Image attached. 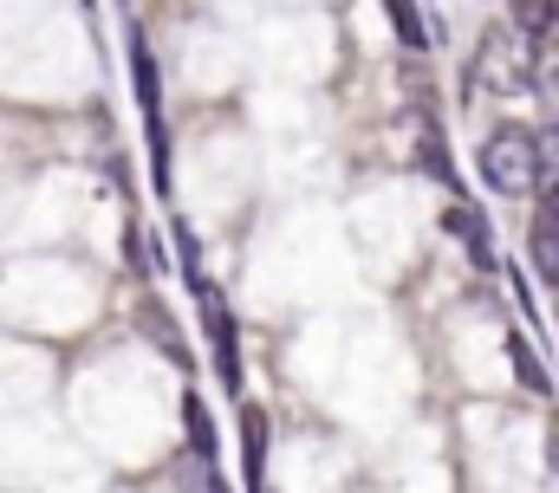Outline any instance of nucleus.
I'll use <instances>...</instances> for the list:
<instances>
[{
  "label": "nucleus",
  "mask_w": 559,
  "mask_h": 493,
  "mask_svg": "<svg viewBox=\"0 0 559 493\" xmlns=\"http://www.w3.org/2000/svg\"><path fill=\"white\" fill-rule=\"evenodd\" d=\"M508 364H514V383L527 396H554V370L540 364V351L527 345V332H508Z\"/></svg>",
  "instance_id": "9"
},
{
  "label": "nucleus",
  "mask_w": 559,
  "mask_h": 493,
  "mask_svg": "<svg viewBox=\"0 0 559 493\" xmlns=\"http://www.w3.org/2000/svg\"><path fill=\"white\" fill-rule=\"evenodd\" d=\"M514 26L534 39V52H547V39L559 26V0H514Z\"/></svg>",
  "instance_id": "11"
},
{
  "label": "nucleus",
  "mask_w": 559,
  "mask_h": 493,
  "mask_svg": "<svg viewBox=\"0 0 559 493\" xmlns=\"http://www.w3.org/2000/svg\"><path fill=\"white\" fill-rule=\"evenodd\" d=\"M182 429H189V455H195V468H202V474H222V442H215V422H209L202 396L182 402Z\"/></svg>",
  "instance_id": "8"
},
{
  "label": "nucleus",
  "mask_w": 559,
  "mask_h": 493,
  "mask_svg": "<svg viewBox=\"0 0 559 493\" xmlns=\"http://www.w3.org/2000/svg\"><path fill=\"white\" fill-rule=\"evenodd\" d=\"M442 228L455 235V241H468V266H481V273H495L501 260H495V235H488V221L475 215V208H449L442 215Z\"/></svg>",
  "instance_id": "7"
},
{
  "label": "nucleus",
  "mask_w": 559,
  "mask_h": 493,
  "mask_svg": "<svg viewBox=\"0 0 559 493\" xmlns=\"http://www.w3.org/2000/svg\"><path fill=\"white\" fill-rule=\"evenodd\" d=\"M384 7V20H391V33H397V46L404 52H429L436 39H429V20L417 13V0H378Z\"/></svg>",
  "instance_id": "10"
},
{
  "label": "nucleus",
  "mask_w": 559,
  "mask_h": 493,
  "mask_svg": "<svg viewBox=\"0 0 559 493\" xmlns=\"http://www.w3.org/2000/svg\"><path fill=\"white\" fill-rule=\"evenodd\" d=\"M138 332L156 345V358L163 364H176V370H189L195 358H189V338L169 325V312H163V299H138Z\"/></svg>",
  "instance_id": "5"
},
{
  "label": "nucleus",
  "mask_w": 559,
  "mask_h": 493,
  "mask_svg": "<svg viewBox=\"0 0 559 493\" xmlns=\"http://www.w3.org/2000/svg\"><path fill=\"white\" fill-rule=\"evenodd\" d=\"M131 79H138V111L150 130V156H156V182H169V156H163V72L150 59V46L131 39Z\"/></svg>",
  "instance_id": "3"
},
{
  "label": "nucleus",
  "mask_w": 559,
  "mask_h": 493,
  "mask_svg": "<svg viewBox=\"0 0 559 493\" xmlns=\"http://www.w3.org/2000/svg\"><path fill=\"white\" fill-rule=\"evenodd\" d=\"M417 169L423 176H436L442 189H455V163H449V143H442L436 123H423V136H417Z\"/></svg>",
  "instance_id": "12"
},
{
  "label": "nucleus",
  "mask_w": 559,
  "mask_h": 493,
  "mask_svg": "<svg viewBox=\"0 0 559 493\" xmlns=\"http://www.w3.org/2000/svg\"><path fill=\"white\" fill-rule=\"evenodd\" d=\"M241 481L248 493L267 488V416L254 402H241Z\"/></svg>",
  "instance_id": "6"
},
{
  "label": "nucleus",
  "mask_w": 559,
  "mask_h": 493,
  "mask_svg": "<svg viewBox=\"0 0 559 493\" xmlns=\"http://www.w3.org/2000/svg\"><path fill=\"white\" fill-rule=\"evenodd\" d=\"M547 461H554V474H559V435H554V442H547Z\"/></svg>",
  "instance_id": "14"
},
{
  "label": "nucleus",
  "mask_w": 559,
  "mask_h": 493,
  "mask_svg": "<svg viewBox=\"0 0 559 493\" xmlns=\"http://www.w3.org/2000/svg\"><path fill=\"white\" fill-rule=\"evenodd\" d=\"M527 266L559 286V189L540 195V208H534V221H527Z\"/></svg>",
  "instance_id": "4"
},
{
  "label": "nucleus",
  "mask_w": 559,
  "mask_h": 493,
  "mask_svg": "<svg viewBox=\"0 0 559 493\" xmlns=\"http://www.w3.org/2000/svg\"><path fill=\"white\" fill-rule=\"evenodd\" d=\"M534 156H540V195L559 189V130H534Z\"/></svg>",
  "instance_id": "13"
},
{
  "label": "nucleus",
  "mask_w": 559,
  "mask_h": 493,
  "mask_svg": "<svg viewBox=\"0 0 559 493\" xmlns=\"http://www.w3.org/2000/svg\"><path fill=\"white\" fill-rule=\"evenodd\" d=\"M189 286H195V305H202V332H209V351H215V376L228 389H241V332H235V312H222V292L202 273H189Z\"/></svg>",
  "instance_id": "2"
},
{
  "label": "nucleus",
  "mask_w": 559,
  "mask_h": 493,
  "mask_svg": "<svg viewBox=\"0 0 559 493\" xmlns=\"http://www.w3.org/2000/svg\"><path fill=\"white\" fill-rule=\"evenodd\" d=\"M481 182L495 195H534L540 189V156H534V130L527 123H495L481 143Z\"/></svg>",
  "instance_id": "1"
}]
</instances>
